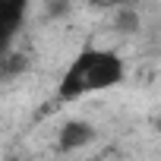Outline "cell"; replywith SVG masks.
Segmentation results:
<instances>
[{"mask_svg": "<svg viewBox=\"0 0 161 161\" xmlns=\"http://www.w3.org/2000/svg\"><path fill=\"white\" fill-rule=\"evenodd\" d=\"M89 3H92L95 10H117L123 0H89Z\"/></svg>", "mask_w": 161, "mask_h": 161, "instance_id": "cell-6", "label": "cell"}, {"mask_svg": "<svg viewBox=\"0 0 161 161\" xmlns=\"http://www.w3.org/2000/svg\"><path fill=\"white\" fill-rule=\"evenodd\" d=\"M92 139H95L92 123H86V120H66L60 126V133H57V148L60 152H76V148L89 145Z\"/></svg>", "mask_w": 161, "mask_h": 161, "instance_id": "cell-3", "label": "cell"}, {"mask_svg": "<svg viewBox=\"0 0 161 161\" xmlns=\"http://www.w3.org/2000/svg\"><path fill=\"white\" fill-rule=\"evenodd\" d=\"M139 25H142V19H139L136 10H117V16H114V29H117L120 35H133V32H139Z\"/></svg>", "mask_w": 161, "mask_h": 161, "instance_id": "cell-5", "label": "cell"}, {"mask_svg": "<svg viewBox=\"0 0 161 161\" xmlns=\"http://www.w3.org/2000/svg\"><path fill=\"white\" fill-rule=\"evenodd\" d=\"M25 63H29V57L22 54V51H3L0 54V79H13V76H19L22 69H25Z\"/></svg>", "mask_w": 161, "mask_h": 161, "instance_id": "cell-4", "label": "cell"}, {"mask_svg": "<svg viewBox=\"0 0 161 161\" xmlns=\"http://www.w3.org/2000/svg\"><path fill=\"white\" fill-rule=\"evenodd\" d=\"M29 0H0V54L13 47L16 32L22 29Z\"/></svg>", "mask_w": 161, "mask_h": 161, "instance_id": "cell-2", "label": "cell"}, {"mask_svg": "<svg viewBox=\"0 0 161 161\" xmlns=\"http://www.w3.org/2000/svg\"><path fill=\"white\" fill-rule=\"evenodd\" d=\"M123 60L114 51H101V47H86L79 54L66 73L57 82V101H76L89 92H101V89H114L123 82Z\"/></svg>", "mask_w": 161, "mask_h": 161, "instance_id": "cell-1", "label": "cell"}]
</instances>
